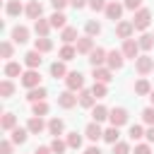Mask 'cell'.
<instances>
[{
	"mask_svg": "<svg viewBox=\"0 0 154 154\" xmlns=\"http://www.w3.org/2000/svg\"><path fill=\"white\" fill-rule=\"evenodd\" d=\"M91 77H94V82H103V84H108L113 77H111V67H94L91 70Z\"/></svg>",
	"mask_w": 154,
	"mask_h": 154,
	"instance_id": "14",
	"label": "cell"
},
{
	"mask_svg": "<svg viewBox=\"0 0 154 154\" xmlns=\"http://www.w3.org/2000/svg\"><path fill=\"white\" fill-rule=\"evenodd\" d=\"M94 91L91 89H82L79 91V106H84V108H94Z\"/></svg>",
	"mask_w": 154,
	"mask_h": 154,
	"instance_id": "22",
	"label": "cell"
},
{
	"mask_svg": "<svg viewBox=\"0 0 154 154\" xmlns=\"http://www.w3.org/2000/svg\"><path fill=\"white\" fill-rule=\"evenodd\" d=\"M51 2H53V7H55V10H63V7H65L70 0H51Z\"/></svg>",
	"mask_w": 154,
	"mask_h": 154,
	"instance_id": "51",
	"label": "cell"
},
{
	"mask_svg": "<svg viewBox=\"0 0 154 154\" xmlns=\"http://www.w3.org/2000/svg\"><path fill=\"white\" fill-rule=\"evenodd\" d=\"M12 41L14 43H26L29 41V29L26 26H14L12 29Z\"/></svg>",
	"mask_w": 154,
	"mask_h": 154,
	"instance_id": "20",
	"label": "cell"
},
{
	"mask_svg": "<svg viewBox=\"0 0 154 154\" xmlns=\"http://www.w3.org/2000/svg\"><path fill=\"white\" fill-rule=\"evenodd\" d=\"M0 125H2V130H14L17 128V116L14 113H5L2 120H0Z\"/></svg>",
	"mask_w": 154,
	"mask_h": 154,
	"instance_id": "32",
	"label": "cell"
},
{
	"mask_svg": "<svg viewBox=\"0 0 154 154\" xmlns=\"http://www.w3.org/2000/svg\"><path fill=\"white\" fill-rule=\"evenodd\" d=\"M22 84H24L26 89L41 87V75H38V70H26V72L22 75Z\"/></svg>",
	"mask_w": 154,
	"mask_h": 154,
	"instance_id": "6",
	"label": "cell"
},
{
	"mask_svg": "<svg viewBox=\"0 0 154 154\" xmlns=\"http://www.w3.org/2000/svg\"><path fill=\"white\" fill-rule=\"evenodd\" d=\"M120 51H123V55H125V58H132V60H137V58H140V51H142V48H140V43H137L135 38H125V41H123V48H120Z\"/></svg>",
	"mask_w": 154,
	"mask_h": 154,
	"instance_id": "3",
	"label": "cell"
},
{
	"mask_svg": "<svg viewBox=\"0 0 154 154\" xmlns=\"http://www.w3.org/2000/svg\"><path fill=\"white\" fill-rule=\"evenodd\" d=\"M106 0H89V7L94 10V12H101V10H106Z\"/></svg>",
	"mask_w": 154,
	"mask_h": 154,
	"instance_id": "46",
	"label": "cell"
},
{
	"mask_svg": "<svg viewBox=\"0 0 154 154\" xmlns=\"http://www.w3.org/2000/svg\"><path fill=\"white\" fill-rule=\"evenodd\" d=\"M26 128H29V132H31V135H38V132H43L46 123H43V118H41V116H31V118H29V123H26Z\"/></svg>",
	"mask_w": 154,
	"mask_h": 154,
	"instance_id": "19",
	"label": "cell"
},
{
	"mask_svg": "<svg viewBox=\"0 0 154 154\" xmlns=\"http://www.w3.org/2000/svg\"><path fill=\"white\" fill-rule=\"evenodd\" d=\"M84 135H87L91 142H96V140H103V130H101V125H99L96 120H91V123L84 128Z\"/></svg>",
	"mask_w": 154,
	"mask_h": 154,
	"instance_id": "10",
	"label": "cell"
},
{
	"mask_svg": "<svg viewBox=\"0 0 154 154\" xmlns=\"http://www.w3.org/2000/svg\"><path fill=\"white\" fill-rule=\"evenodd\" d=\"M65 142H67V147H72V149H79V147H82V135H77V132H70Z\"/></svg>",
	"mask_w": 154,
	"mask_h": 154,
	"instance_id": "37",
	"label": "cell"
},
{
	"mask_svg": "<svg viewBox=\"0 0 154 154\" xmlns=\"http://www.w3.org/2000/svg\"><path fill=\"white\" fill-rule=\"evenodd\" d=\"M113 154H130L128 142H116V144H113Z\"/></svg>",
	"mask_w": 154,
	"mask_h": 154,
	"instance_id": "44",
	"label": "cell"
},
{
	"mask_svg": "<svg viewBox=\"0 0 154 154\" xmlns=\"http://www.w3.org/2000/svg\"><path fill=\"white\" fill-rule=\"evenodd\" d=\"M108 120H111V125H116V128H120V125H125L128 123V111L125 108H111L108 111Z\"/></svg>",
	"mask_w": 154,
	"mask_h": 154,
	"instance_id": "4",
	"label": "cell"
},
{
	"mask_svg": "<svg viewBox=\"0 0 154 154\" xmlns=\"http://www.w3.org/2000/svg\"><path fill=\"white\" fill-rule=\"evenodd\" d=\"M31 111H34V116H46L48 113V103L46 101H36V103H31Z\"/></svg>",
	"mask_w": 154,
	"mask_h": 154,
	"instance_id": "39",
	"label": "cell"
},
{
	"mask_svg": "<svg viewBox=\"0 0 154 154\" xmlns=\"http://www.w3.org/2000/svg\"><path fill=\"white\" fill-rule=\"evenodd\" d=\"M149 99H152V106H154V89H152V94H149Z\"/></svg>",
	"mask_w": 154,
	"mask_h": 154,
	"instance_id": "55",
	"label": "cell"
},
{
	"mask_svg": "<svg viewBox=\"0 0 154 154\" xmlns=\"http://www.w3.org/2000/svg\"><path fill=\"white\" fill-rule=\"evenodd\" d=\"M137 43H140V48H142V51H149V48L154 46V36H152V34H142Z\"/></svg>",
	"mask_w": 154,
	"mask_h": 154,
	"instance_id": "36",
	"label": "cell"
},
{
	"mask_svg": "<svg viewBox=\"0 0 154 154\" xmlns=\"http://www.w3.org/2000/svg\"><path fill=\"white\" fill-rule=\"evenodd\" d=\"M41 63H43V58H41V53H38L36 48H34V51H29V53L24 55V65H26L29 70H36Z\"/></svg>",
	"mask_w": 154,
	"mask_h": 154,
	"instance_id": "13",
	"label": "cell"
},
{
	"mask_svg": "<svg viewBox=\"0 0 154 154\" xmlns=\"http://www.w3.org/2000/svg\"><path fill=\"white\" fill-rule=\"evenodd\" d=\"M24 12H26V17H29V19H38V17H41V12H43V5H41L38 0H29Z\"/></svg>",
	"mask_w": 154,
	"mask_h": 154,
	"instance_id": "15",
	"label": "cell"
},
{
	"mask_svg": "<svg viewBox=\"0 0 154 154\" xmlns=\"http://www.w3.org/2000/svg\"><path fill=\"white\" fill-rule=\"evenodd\" d=\"M12 51H14V48H12L10 41H2V43H0V53H2V58H12Z\"/></svg>",
	"mask_w": 154,
	"mask_h": 154,
	"instance_id": "43",
	"label": "cell"
},
{
	"mask_svg": "<svg viewBox=\"0 0 154 154\" xmlns=\"http://www.w3.org/2000/svg\"><path fill=\"white\" fill-rule=\"evenodd\" d=\"M34 48H36L38 53H48V51L53 48V41H51L48 36H38V38L34 41Z\"/></svg>",
	"mask_w": 154,
	"mask_h": 154,
	"instance_id": "24",
	"label": "cell"
},
{
	"mask_svg": "<svg viewBox=\"0 0 154 154\" xmlns=\"http://www.w3.org/2000/svg\"><path fill=\"white\" fill-rule=\"evenodd\" d=\"M144 137H147L149 142H154V125H149V130L144 132Z\"/></svg>",
	"mask_w": 154,
	"mask_h": 154,
	"instance_id": "53",
	"label": "cell"
},
{
	"mask_svg": "<svg viewBox=\"0 0 154 154\" xmlns=\"http://www.w3.org/2000/svg\"><path fill=\"white\" fill-rule=\"evenodd\" d=\"M24 10H26V7H22V2H19V0H10V2H7V7H5V12H7L10 17H17V14H22Z\"/></svg>",
	"mask_w": 154,
	"mask_h": 154,
	"instance_id": "27",
	"label": "cell"
},
{
	"mask_svg": "<svg viewBox=\"0 0 154 154\" xmlns=\"http://www.w3.org/2000/svg\"><path fill=\"white\" fill-rule=\"evenodd\" d=\"M34 31H36V36H48V31H51V19H43V17L34 19Z\"/></svg>",
	"mask_w": 154,
	"mask_h": 154,
	"instance_id": "16",
	"label": "cell"
},
{
	"mask_svg": "<svg viewBox=\"0 0 154 154\" xmlns=\"http://www.w3.org/2000/svg\"><path fill=\"white\" fill-rule=\"evenodd\" d=\"M123 5H125V7H128V10H132V12H137V10H140V7H142V0H125V2H123Z\"/></svg>",
	"mask_w": 154,
	"mask_h": 154,
	"instance_id": "48",
	"label": "cell"
},
{
	"mask_svg": "<svg viewBox=\"0 0 154 154\" xmlns=\"http://www.w3.org/2000/svg\"><path fill=\"white\" fill-rule=\"evenodd\" d=\"M91 91H94V96H96V99H103L108 89H106V84H103V82H94V87H91Z\"/></svg>",
	"mask_w": 154,
	"mask_h": 154,
	"instance_id": "40",
	"label": "cell"
},
{
	"mask_svg": "<svg viewBox=\"0 0 154 154\" xmlns=\"http://www.w3.org/2000/svg\"><path fill=\"white\" fill-rule=\"evenodd\" d=\"M142 120H144L147 125H154V106H149V108L142 111Z\"/></svg>",
	"mask_w": 154,
	"mask_h": 154,
	"instance_id": "42",
	"label": "cell"
},
{
	"mask_svg": "<svg viewBox=\"0 0 154 154\" xmlns=\"http://www.w3.org/2000/svg\"><path fill=\"white\" fill-rule=\"evenodd\" d=\"M34 154H53V149H51V147H36Z\"/></svg>",
	"mask_w": 154,
	"mask_h": 154,
	"instance_id": "52",
	"label": "cell"
},
{
	"mask_svg": "<svg viewBox=\"0 0 154 154\" xmlns=\"http://www.w3.org/2000/svg\"><path fill=\"white\" fill-rule=\"evenodd\" d=\"M123 7L125 5H120V2H116V0H111L108 5H106V17L111 19V22H120V14H123Z\"/></svg>",
	"mask_w": 154,
	"mask_h": 154,
	"instance_id": "8",
	"label": "cell"
},
{
	"mask_svg": "<svg viewBox=\"0 0 154 154\" xmlns=\"http://www.w3.org/2000/svg\"><path fill=\"white\" fill-rule=\"evenodd\" d=\"M106 55H108V51H103V48H94V51L89 53V63H91V67H101V65L106 63Z\"/></svg>",
	"mask_w": 154,
	"mask_h": 154,
	"instance_id": "12",
	"label": "cell"
},
{
	"mask_svg": "<svg viewBox=\"0 0 154 154\" xmlns=\"http://www.w3.org/2000/svg\"><path fill=\"white\" fill-rule=\"evenodd\" d=\"M132 31H135V24L132 22H118L116 24V34H118V38H130L132 36Z\"/></svg>",
	"mask_w": 154,
	"mask_h": 154,
	"instance_id": "11",
	"label": "cell"
},
{
	"mask_svg": "<svg viewBox=\"0 0 154 154\" xmlns=\"http://www.w3.org/2000/svg\"><path fill=\"white\" fill-rule=\"evenodd\" d=\"M123 63H125L123 51H108V55H106V65H108L111 70H120Z\"/></svg>",
	"mask_w": 154,
	"mask_h": 154,
	"instance_id": "5",
	"label": "cell"
},
{
	"mask_svg": "<svg viewBox=\"0 0 154 154\" xmlns=\"http://www.w3.org/2000/svg\"><path fill=\"white\" fill-rule=\"evenodd\" d=\"M135 70H137L140 75H149V72L154 70V60H152L149 55H140V58L135 60Z\"/></svg>",
	"mask_w": 154,
	"mask_h": 154,
	"instance_id": "9",
	"label": "cell"
},
{
	"mask_svg": "<svg viewBox=\"0 0 154 154\" xmlns=\"http://www.w3.org/2000/svg\"><path fill=\"white\" fill-rule=\"evenodd\" d=\"M10 132H12V142L14 144H24L26 142V135H29V128H14Z\"/></svg>",
	"mask_w": 154,
	"mask_h": 154,
	"instance_id": "26",
	"label": "cell"
},
{
	"mask_svg": "<svg viewBox=\"0 0 154 154\" xmlns=\"http://www.w3.org/2000/svg\"><path fill=\"white\" fill-rule=\"evenodd\" d=\"M135 94H140V96H147V94H152V84L142 77V79H137L135 82Z\"/></svg>",
	"mask_w": 154,
	"mask_h": 154,
	"instance_id": "28",
	"label": "cell"
},
{
	"mask_svg": "<svg viewBox=\"0 0 154 154\" xmlns=\"http://www.w3.org/2000/svg\"><path fill=\"white\" fill-rule=\"evenodd\" d=\"M46 96H48L46 87H34V89H29V94H26V101H29V103H36V101H43Z\"/></svg>",
	"mask_w": 154,
	"mask_h": 154,
	"instance_id": "18",
	"label": "cell"
},
{
	"mask_svg": "<svg viewBox=\"0 0 154 154\" xmlns=\"http://www.w3.org/2000/svg\"><path fill=\"white\" fill-rule=\"evenodd\" d=\"M140 137H144L142 125H132V128H130V140H140Z\"/></svg>",
	"mask_w": 154,
	"mask_h": 154,
	"instance_id": "45",
	"label": "cell"
},
{
	"mask_svg": "<svg viewBox=\"0 0 154 154\" xmlns=\"http://www.w3.org/2000/svg\"><path fill=\"white\" fill-rule=\"evenodd\" d=\"M51 77L60 79V77H67V67H65V60H55L51 65Z\"/></svg>",
	"mask_w": 154,
	"mask_h": 154,
	"instance_id": "21",
	"label": "cell"
},
{
	"mask_svg": "<svg viewBox=\"0 0 154 154\" xmlns=\"http://www.w3.org/2000/svg\"><path fill=\"white\" fill-rule=\"evenodd\" d=\"M70 5H72L75 10H82L84 5H89V0H70Z\"/></svg>",
	"mask_w": 154,
	"mask_h": 154,
	"instance_id": "50",
	"label": "cell"
},
{
	"mask_svg": "<svg viewBox=\"0 0 154 154\" xmlns=\"http://www.w3.org/2000/svg\"><path fill=\"white\" fill-rule=\"evenodd\" d=\"M77 101H79V96H75V91H63V94H58V106L60 108H75L77 106Z\"/></svg>",
	"mask_w": 154,
	"mask_h": 154,
	"instance_id": "7",
	"label": "cell"
},
{
	"mask_svg": "<svg viewBox=\"0 0 154 154\" xmlns=\"http://www.w3.org/2000/svg\"><path fill=\"white\" fill-rule=\"evenodd\" d=\"M12 144H14L12 140H2L0 142V154H12Z\"/></svg>",
	"mask_w": 154,
	"mask_h": 154,
	"instance_id": "47",
	"label": "cell"
},
{
	"mask_svg": "<svg viewBox=\"0 0 154 154\" xmlns=\"http://www.w3.org/2000/svg\"><path fill=\"white\" fill-rule=\"evenodd\" d=\"M84 31H87V36H99V34H101V24L94 22V19H89V22L84 24Z\"/></svg>",
	"mask_w": 154,
	"mask_h": 154,
	"instance_id": "35",
	"label": "cell"
},
{
	"mask_svg": "<svg viewBox=\"0 0 154 154\" xmlns=\"http://www.w3.org/2000/svg\"><path fill=\"white\" fill-rule=\"evenodd\" d=\"M91 118H94L96 123H103V120L108 118V108H106V106H94V108H91Z\"/></svg>",
	"mask_w": 154,
	"mask_h": 154,
	"instance_id": "31",
	"label": "cell"
},
{
	"mask_svg": "<svg viewBox=\"0 0 154 154\" xmlns=\"http://www.w3.org/2000/svg\"><path fill=\"white\" fill-rule=\"evenodd\" d=\"M48 19H51V26H53V29H65V22H67V17H65L60 10H55V12H53Z\"/></svg>",
	"mask_w": 154,
	"mask_h": 154,
	"instance_id": "23",
	"label": "cell"
},
{
	"mask_svg": "<svg viewBox=\"0 0 154 154\" xmlns=\"http://www.w3.org/2000/svg\"><path fill=\"white\" fill-rule=\"evenodd\" d=\"M12 94H14V84H12L10 79H2V82H0V96H2V99H10Z\"/></svg>",
	"mask_w": 154,
	"mask_h": 154,
	"instance_id": "34",
	"label": "cell"
},
{
	"mask_svg": "<svg viewBox=\"0 0 154 154\" xmlns=\"http://www.w3.org/2000/svg\"><path fill=\"white\" fill-rule=\"evenodd\" d=\"M75 48H77V53H87L89 55L94 51V38L91 36H82V38H77V46Z\"/></svg>",
	"mask_w": 154,
	"mask_h": 154,
	"instance_id": "17",
	"label": "cell"
},
{
	"mask_svg": "<svg viewBox=\"0 0 154 154\" xmlns=\"http://www.w3.org/2000/svg\"><path fill=\"white\" fill-rule=\"evenodd\" d=\"M135 154H152V149H149V144H137Z\"/></svg>",
	"mask_w": 154,
	"mask_h": 154,
	"instance_id": "49",
	"label": "cell"
},
{
	"mask_svg": "<svg viewBox=\"0 0 154 154\" xmlns=\"http://www.w3.org/2000/svg\"><path fill=\"white\" fill-rule=\"evenodd\" d=\"M118 137H120V132H118V128H116V125H111V128H106V130H103V140H106L108 144H116V142H118Z\"/></svg>",
	"mask_w": 154,
	"mask_h": 154,
	"instance_id": "33",
	"label": "cell"
},
{
	"mask_svg": "<svg viewBox=\"0 0 154 154\" xmlns=\"http://www.w3.org/2000/svg\"><path fill=\"white\" fill-rule=\"evenodd\" d=\"M149 22H152V12L144 10V7H140V10L135 12V17H132V24H135L137 31H144V29L149 26Z\"/></svg>",
	"mask_w": 154,
	"mask_h": 154,
	"instance_id": "1",
	"label": "cell"
},
{
	"mask_svg": "<svg viewBox=\"0 0 154 154\" xmlns=\"http://www.w3.org/2000/svg\"><path fill=\"white\" fill-rule=\"evenodd\" d=\"M58 55H60V60H65V63H67V60H72V58L77 55V48H75V46H70V43H65V46L60 48V53H58Z\"/></svg>",
	"mask_w": 154,
	"mask_h": 154,
	"instance_id": "30",
	"label": "cell"
},
{
	"mask_svg": "<svg viewBox=\"0 0 154 154\" xmlns=\"http://www.w3.org/2000/svg\"><path fill=\"white\" fill-rule=\"evenodd\" d=\"M60 38H63V43H72V41H77V29H75V26H65V29L60 31Z\"/></svg>",
	"mask_w": 154,
	"mask_h": 154,
	"instance_id": "29",
	"label": "cell"
},
{
	"mask_svg": "<svg viewBox=\"0 0 154 154\" xmlns=\"http://www.w3.org/2000/svg\"><path fill=\"white\" fill-rule=\"evenodd\" d=\"M65 84H67L70 91H82V89H84V75H82V72H67Z\"/></svg>",
	"mask_w": 154,
	"mask_h": 154,
	"instance_id": "2",
	"label": "cell"
},
{
	"mask_svg": "<svg viewBox=\"0 0 154 154\" xmlns=\"http://www.w3.org/2000/svg\"><path fill=\"white\" fill-rule=\"evenodd\" d=\"M5 75H7V77H17V75H22L19 63H7V65H5Z\"/></svg>",
	"mask_w": 154,
	"mask_h": 154,
	"instance_id": "38",
	"label": "cell"
},
{
	"mask_svg": "<svg viewBox=\"0 0 154 154\" xmlns=\"http://www.w3.org/2000/svg\"><path fill=\"white\" fill-rule=\"evenodd\" d=\"M63 130H65V123H63L60 118H51V120H48V132H51L53 137L63 135Z\"/></svg>",
	"mask_w": 154,
	"mask_h": 154,
	"instance_id": "25",
	"label": "cell"
},
{
	"mask_svg": "<svg viewBox=\"0 0 154 154\" xmlns=\"http://www.w3.org/2000/svg\"><path fill=\"white\" fill-rule=\"evenodd\" d=\"M84 154H101V149H99V147H87Z\"/></svg>",
	"mask_w": 154,
	"mask_h": 154,
	"instance_id": "54",
	"label": "cell"
},
{
	"mask_svg": "<svg viewBox=\"0 0 154 154\" xmlns=\"http://www.w3.org/2000/svg\"><path fill=\"white\" fill-rule=\"evenodd\" d=\"M51 149H53V154H63V152L67 149V142H63V140H58V137H55V140L51 142Z\"/></svg>",
	"mask_w": 154,
	"mask_h": 154,
	"instance_id": "41",
	"label": "cell"
}]
</instances>
